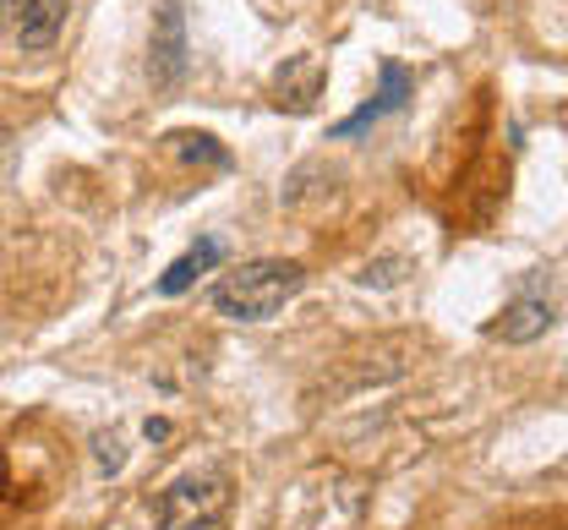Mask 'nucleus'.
I'll use <instances>...</instances> for the list:
<instances>
[{
	"instance_id": "f257e3e1",
	"label": "nucleus",
	"mask_w": 568,
	"mask_h": 530,
	"mask_svg": "<svg viewBox=\"0 0 568 530\" xmlns=\"http://www.w3.org/2000/svg\"><path fill=\"white\" fill-rule=\"evenodd\" d=\"M306 285V268L290 263V257H257V263H241L230 268L219 285H213V312L230 317V323H268L295 291Z\"/></svg>"
},
{
	"instance_id": "f03ea898",
	"label": "nucleus",
	"mask_w": 568,
	"mask_h": 530,
	"mask_svg": "<svg viewBox=\"0 0 568 530\" xmlns=\"http://www.w3.org/2000/svg\"><path fill=\"white\" fill-rule=\"evenodd\" d=\"M224 509H230V481L219 470L170 481L159 492V503H153V514H159L164 530H213L224 520Z\"/></svg>"
},
{
	"instance_id": "7ed1b4c3",
	"label": "nucleus",
	"mask_w": 568,
	"mask_h": 530,
	"mask_svg": "<svg viewBox=\"0 0 568 530\" xmlns=\"http://www.w3.org/2000/svg\"><path fill=\"white\" fill-rule=\"evenodd\" d=\"M67 28V0H0V33L22 50H50Z\"/></svg>"
},
{
	"instance_id": "20e7f679",
	"label": "nucleus",
	"mask_w": 568,
	"mask_h": 530,
	"mask_svg": "<svg viewBox=\"0 0 568 530\" xmlns=\"http://www.w3.org/2000/svg\"><path fill=\"white\" fill-rule=\"evenodd\" d=\"M186 17H181V6L175 0H164L159 6V22H153V82L159 88H175L181 77H186Z\"/></svg>"
},
{
	"instance_id": "39448f33",
	"label": "nucleus",
	"mask_w": 568,
	"mask_h": 530,
	"mask_svg": "<svg viewBox=\"0 0 568 530\" xmlns=\"http://www.w3.org/2000/svg\"><path fill=\"white\" fill-rule=\"evenodd\" d=\"M410 93H416V77L405 72L399 61H383V88H377V99H366L351 121H339V126H334V137H355V132H366L372 121H383L388 110H405V99H410Z\"/></svg>"
},
{
	"instance_id": "423d86ee",
	"label": "nucleus",
	"mask_w": 568,
	"mask_h": 530,
	"mask_svg": "<svg viewBox=\"0 0 568 530\" xmlns=\"http://www.w3.org/2000/svg\"><path fill=\"white\" fill-rule=\"evenodd\" d=\"M323 61L317 55H295V61H284L280 72H274V99H280L284 110H295V115H306L312 104H317V93H323Z\"/></svg>"
},
{
	"instance_id": "0eeeda50",
	"label": "nucleus",
	"mask_w": 568,
	"mask_h": 530,
	"mask_svg": "<svg viewBox=\"0 0 568 530\" xmlns=\"http://www.w3.org/2000/svg\"><path fill=\"white\" fill-rule=\"evenodd\" d=\"M547 328H552V306L541 302V296H519V302L493 323V334L508 339V345H530V339H541Z\"/></svg>"
},
{
	"instance_id": "6e6552de",
	"label": "nucleus",
	"mask_w": 568,
	"mask_h": 530,
	"mask_svg": "<svg viewBox=\"0 0 568 530\" xmlns=\"http://www.w3.org/2000/svg\"><path fill=\"white\" fill-rule=\"evenodd\" d=\"M219 257H224V246H219L213 235L209 241H197L186 257H175V263H170V274H159V296H181V291H192L209 268H219Z\"/></svg>"
},
{
	"instance_id": "1a4fd4ad",
	"label": "nucleus",
	"mask_w": 568,
	"mask_h": 530,
	"mask_svg": "<svg viewBox=\"0 0 568 530\" xmlns=\"http://www.w3.org/2000/svg\"><path fill=\"white\" fill-rule=\"evenodd\" d=\"M175 149H181V159H209V164H224V149L213 143L209 132H175Z\"/></svg>"
}]
</instances>
